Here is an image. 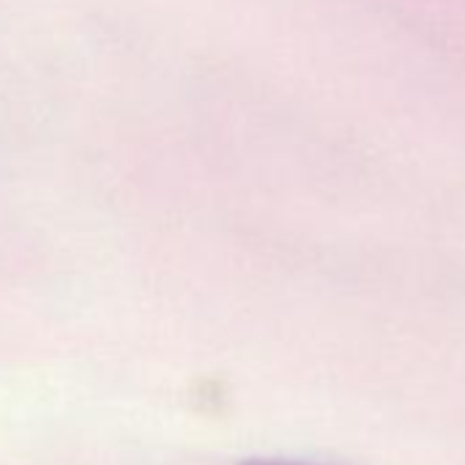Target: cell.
Instances as JSON below:
<instances>
[{"label":"cell","instance_id":"cell-1","mask_svg":"<svg viewBox=\"0 0 465 465\" xmlns=\"http://www.w3.org/2000/svg\"><path fill=\"white\" fill-rule=\"evenodd\" d=\"M239 465H312V462H299V460H274V457H250Z\"/></svg>","mask_w":465,"mask_h":465}]
</instances>
